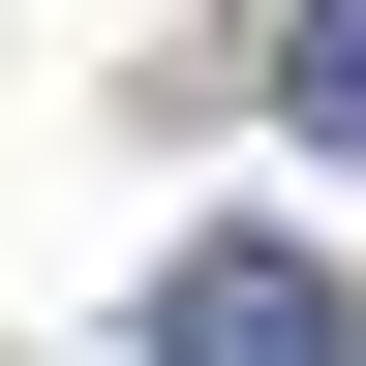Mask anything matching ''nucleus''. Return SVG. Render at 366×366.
<instances>
[{"label":"nucleus","instance_id":"1","mask_svg":"<svg viewBox=\"0 0 366 366\" xmlns=\"http://www.w3.org/2000/svg\"><path fill=\"white\" fill-rule=\"evenodd\" d=\"M153 366H366V305H336V244H244V214H214V244L153 274Z\"/></svg>","mask_w":366,"mask_h":366},{"label":"nucleus","instance_id":"2","mask_svg":"<svg viewBox=\"0 0 366 366\" xmlns=\"http://www.w3.org/2000/svg\"><path fill=\"white\" fill-rule=\"evenodd\" d=\"M274 153L366 183V0H274Z\"/></svg>","mask_w":366,"mask_h":366}]
</instances>
